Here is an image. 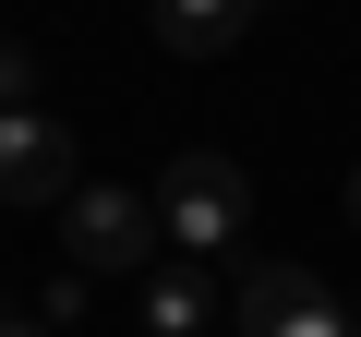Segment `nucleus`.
I'll list each match as a JSON object with an SVG mask.
<instances>
[{"mask_svg": "<svg viewBox=\"0 0 361 337\" xmlns=\"http://www.w3.org/2000/svg\"><path fill=\"white\" fill-rule=\"evenodd\" d=\"M157 217H169V241H180V253H205V265H217V253L241 241V217H253V181H241V157H205V145H193V157H169V181H157Z\"/></svg>", "mask_w": 361, "mask_h": 337, "instance_id": "nucleus-1", "label": "nucleus"}, {"mask_svg": "<svg viewBox=\"0 0 361 337\" xmlns=\"http://www.w3.org/2000/svg\"><path fill=\"white\" fill-rule=\"evenodd\" d=\"M61 241H73L85 277H145L157 241H169V217H157L145 193H73V205H61Z\"/></svg>", "mask_w": 361, "mask_h": 337, "instance_id": "nucleus-2", "label": "nucleus"}, {"mask_svg": "<svg viewBox=\"0 0 361 337\" xmlns=\"http://www.w3.org/2000/svg\"><path fill=\"white\" fill-rule=\"evenodd\" d=\"M229 313H241V337H349V301L313 265H241Z\"/></svg>", "mask_w": 361, "mask_h": 337, "instance_id": "nucleus-3", "label": "nucleus"}, {"mask_svg": "<svg viewBox=\"0 0 361 337\" xmlns=\"http://www.w3.org/2000/svg\"><path fill=\"white\" fill-rule=\"evenodd\" d=\"M85 193V157L49 109H0V205H73Z\"/></svg>", "mask_w": 361, "mask_h": 337, "instance_id": "nucleus-4", "label": "nucleus"}, {"mask_svg": "<svg viewBox=\"0 0 361 337\" xmlns=\"http://www.w3.org/2000/svg\"><path fill=\"white\" fill-rule=\"evenodd\" d=\"M145 325H157V337H205V325H217V265H205V253L145 265Z\"/></svg>", "mask_w": 361, "mask_h": 337, "instance_id": "nucleus-5", "label": "nucleus"}, {"mask_svg": "<svg viewBox=\"0 0 361 337\" xmlns=\"http://www.w3.org/2000/svg\"><path fill=\"white\" fill-rule=\"evenodd\" d=\"M241 25H253V0H157L169 61H217V49H241Z\"/></svg>", "mask_w": 361, "mask_h": 337, "instance_id": "nucleus-6", "label": "nucleus"}, {"mask_svg": "<svg viewBox=\"0 0 361 337\" xmlns=\"http://www.w3.org/2000/svg\"><path fill=\"white\" fill-rule=\"evenodd\" d=\"M0 109H37V49L0 37Z\"/></svg>", "mask_w": 361, "mask_h": 337, "instance_id": "nucleus-7", "label": "nucleus"}, {"mask_svg": "<svg viewBox=\"0 0 361 337\" xmlns=\"http://www.w3.org/2000/svg\"><path fill=\"white\" fill-rule=\"evenodd\" d=\"M37 313H49V325H73V313H85V265H61V277L37 289Z\"/></svg>", "mask_w": 361, "mask_h": 337, "instance_id": "nucleus-8", "label": "nucleus"}, {"mask_svg": "<svg viewBox=\"0 0 361 337\" xmlns=\"http://www.w3.org/2000/svg\"><path fill=\"white\" fill-rule=\"evenodd\" d=\"M0 337H61L49 313H25V301H0Z\"/></svg>", "mask_w": 361, "mask_h": 337, "instance_id": "nucleus-9", "label": "nucleus"}, {"mask_svg": "<svg viewBox=\"0 0 361 337\" xmlns=\"http://www.w3.org/2000/svg\"><path fill=\"white\" fill-rule=\"evenodd\" d=\"M349 229H361V168H349Z\"/></svg>", "mask_w": 361, "mask_h": 337, "instance_id": "nucleus-10", "label": "nucleus"}, {"mask_svg": "<svg viewBox=\"0 0 361 337\" xmlns=\"http://www.w3.org/2000/svg\"><path fill=\"white\" fill-rule=\"evenodd\" d=\"M349 337H361V301H349Z\"/></svg>", "mask_w": 361, "mask_h": 337, "instance_id": "nucleus-11", "label": "nucleus"}]
</instances>
